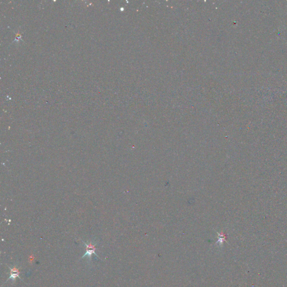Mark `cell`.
Listing matches in <instances>:
<instances>
[{
    "mask_svg": "<svg viewBox=\"0 0 287 287\" xmlns=\"http://www.w3.org/2000/svg\"><path fill=\"white\" fill-rule=\"evenodd\" d=\"M84 244L86 246V252L85 253L84 256H83L81 257V258H84V257L87 256L88 258L90 259V260H91V255L93 254L97 256L98 257V255L96 254L95 252V250H96V247H95L96 244H92L91 243H90V244H85V242H84Z\"/></svg>",
    "mask_w": 287,
    "mask_h": 287,
    "instance_id": "obj_1",
    "label": "cell"
},
{
    "mask_svg": "<svg viewBox=\"0 0 287 287\" xmlns=\"http://www.w3.org/2000/svg\"><path fill=\"white\" fill-rule=\"evenodd\" d=\"M9 268L10 269V276L9 277V278L7 279V281H8L9 280H16V278L18 277L19 278L21 279L20 277L19 276V274H20V270L19 269H18L16 267H14V268H11L9 266Z\"/></svg>",
    "mask_w": 287,
    "mask_h": 287,
    "instance_id": "obj_2",
    "label": "cell"
}]
</instances>
